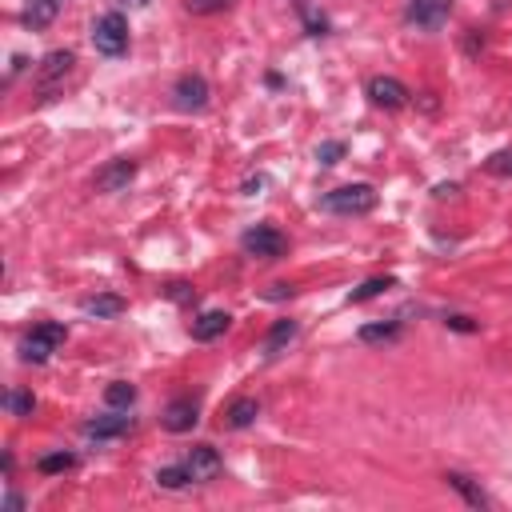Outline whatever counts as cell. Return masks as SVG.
<instances>
[{
    "mask_svg": "<svg viewBox=\"0 0 512 512\" xmlns=\"http://www.w3.org/2000/svg\"><path fill=\"white\" fill-rule=\"evenodd\" d=\"M168 296L180 300V304H184V300H196V292H192L188 284H168Z\"/></svg>",
    "mask_w": 512,
    "mask_h": 512,
    "instance_id": "83f0119b",
    "label": "cell"
},
{
    "mask_svg": "<svg viewBox=\"0 0 512 512\" xmlns=\"http://www.w3.org/2000/svg\"><path fill=\"white\" fill-rule=\"evenodd\" d=\"M484 168H488L492 176H512V148H508V152H492V156L484 160Z\"/></svg>",
    "mask_w": 512,
    "mask_h": 512,
    "instance_id": "484cf974",
    "label": "cell"
},
{
    "mask_svg": "<svg viewBox=\"0 0 512 512\" xmlns=\"http://www.w3.org/2000/svg\"><path fill=\"white\" fill-rule=\"evenodd\" d=\"M396 336H400L396 324H364V328H360V340H364V344H380V340H396Z\"/></svg>",
    "mask_w": 512,
    "mask_h": 512,
    "instance_id": "cb8c5ba5",
    "label": "cell"
},
{
    "mask_svg": "<svg viewBox=\"0 0 512 512\" xmlns=\"http://www.w3.org/2000/svg\"><path fill=\"white\" fill-rule=\"evenodd\" d=\"M92 48L100 56H124L128 52V20L124 12H104L92 24Z\"/></svg>",
    "mask_w": 512,
    "mask_h": 512,
    "instance_id": "7a4b0ae2",
    "label": "cell"
},
{
    "mask_svg": "<svg viewBox=\"0 0 512 512\" xmlns=\"http://www.w3.org/2000/svg\"><path fill=\"white\" fill-rule=\"evenodd\" d=\"M4 408H8L12 416H32L36 400H32V392H20V388H12V392L4 396Z\"/></svg>",
    "mask_w": 512,
    "mask_h": 512,
    "instance_id": "7402d4cb",
    "label": "cell"
},
{
    "mask_svg": "<svg viewBox=\"0 0 512 512\" xmlns=\"http://www.w3.org/2000/svg\"><path fill=\"white\" fill-rule=\"evenodd\" d=\"M388 288H396L392 276H372V280H364L360 288H352L344 300H348V304H360V300H372V296H380V292H388Z\"/></svg>",
    "mask_w": 512,
    "mask_h": 512,
    "instance_id": "ac0fdd59",
    "label": "cell"
},
{
    "mask_svg": "<svg viewBox=\"0 0 512 512\" xmlns=\"http://www.w3.org/2000/svg\"><path fill=\"white\" fill-rule=\"evenodd\" d=\"M64 4H68V0H28V4H24V24H28L32 32H40V28H48V24L64 12Z\"/></svg>",
    "mask_w": 512,
    "mask_h": 512,
    "instance_id": "4fadbf2b",
    "label": "cell"
},
{
    "mask_svg": "<svg viewBox=\"0 0 512 512\" xmlns=\"http://www.w3.org/2000/svg\"><path fill=\"white\" fill-rule=\"evenodd\" d=\"M236 0H184V8L192 12V16H212V12H224V8H232Z\"/></svg>",
    "mask_w": 512,
    "mask_h": 512,
    "instance_id": "d4e9b609",
    "label": "cell"
},
{
    "mask_svg": "<svg viewBox=\"0 0 512 512\" xmlns=\"http://www.w3.org/2000/svg\"><path fill=\"white\" fill-rule=\"evenodd\" d=\"M72 64H76V56H72L68 48L48 52V56L40 60V68H36V96H40V100H48V96L64 84V76L72 72Z\"/></svg>",
    "mask_w": 512,
    "mask_h": 512,
    "instance_id": "5b68a950",
    "label": "cell"
},
{
    "mask_svg": "<svg viewBox=\"0 0 512 512\" xmlns=\"http://www.w3.org/2000/svg\"><path fill=\"white\" fill-rule=\"evenodd\" d=\"M132 176H136V160H112L108 168L96 172V188L100 192H120Z\"/></svg>",
    "mask_w": 512,
    "mask_h": 512,
    "instance_id": "7c38bea8",
    "label": "cell"
},
{
    "mask_svg": "<svg viewBox=\"0 0 512 512\" xmlns=\"http://www.w3.org/2000/svg\"><path fill=\"white\" fill-rule=\"evenodd\" d=\"M104 400H108L112 408H128V404L136 400V388H132V384H124V380H116V384H108V388H104Z\"/></svg>",
    "mask_w": 512,
    "mask_h": 512,
    "instance_id": "44dd1931",
    "label": "cell"
},
{
    "mask_svg": "<svg viewBox=\"0 0 512 512\" xmlns=\"http://www.w3.org/2000/svg\"><path fill=\"white\" fill-rule=\"evenodd\" d=\"M184 468H188L192 484L216 480V472H220V452H216L212 444H192V452L184 456Z\"/></svg>",
    "mask_w": 512,
    "mask_h": 512,
    "instance_id": "30bf717a",
    "label": "cell"
},
{
    "mask_svg": "<svg viewBox=\"0 0 512 512\" xmlns=\"http://www.w3.org/2000/svg\"><path fill=\"white\" fill-rule=\"evenodd\" d=\"M240 248H244L252 260H280V256L288 252V240H284V232H276L272 224H256V228H248V232L240 236Z\"/></svg>",
    "mask_w": 512,
    "mask_h": 512,
    "instance_id": "277c9868",
    "label": "cell"
},
{
    "mask_svg": "<svg viewBox=\"0 0 512 512\" xmlns=\"http://www.w3.org/2000/svg\"><path fill=\"white\" fill-rule=\"evenodd\" d=\"M320 208L336 212V216H364V212L376 208V188L372 184H340V188L324 192Z\"/></svg>",
    "mask_w": 512,
    "mask_h": 512,
    "instance_id": "6da1fadb",
    "label": "cell"
},
{
    "mask_svg": "<svg viewBox=\"0 0 512 512\" xmlns=\"http://www.w3.org/2000/svg\"><path fill=\"white\" fill-rule=\"evenodd\" d=\"M120 4H128V8H144L148 0H120Z\"/></svg>",
    "mask_w": 512,
    "mask_h": 512,
    "instance_id": "4dcf8cb0",
    "label": "cell"
},
{
    "mask_svg": "<svg viewBox=\"0 0 512 512\" xmlns=\"http://www.w3.org/2000/svg\"><path fill=\"white\" fill-rule=\"evenodd\" d=\"M196 420H200V404H196L192 396H176V400H168L164 412H160V424H164L168 432H188Z\"/></svg>",
    "mask_w": 512,
    "mask_h": 512,
    "instance_id": "9c48e42d",
    "label": "cell"
},
{
    "mask_svg": "<svg viewBox=\"0 0 512 512\" xmlns=\"http://www.w3.org/2000/svg\"><path fill=\"white\" fill-rule=\"evenodd\" d=\"M64 336H68V328H64V324L44 320V324H36V328L20 340V356H24L28 364H44V360L64 344Z\"/></svg>",
    "mask_w": 512,
    "mask_h": 512,
    "instance_id": "3957f363",
    "label": "cell"
},
{
    "mask_svg": "<svg viewBox=\"0 0 512 512\" xmlns=\"http://www.w3.org/2000/svg\"><path fill=\"white\" fill-rule=\"evenodd\" d=\"M364 92H368V100H372L376 108H404L408 96H412L396 76H372Z\"/></svg>",
    "mask_w": 512,
    "mask_h": 512,
    "instance_id": "ba28073f",
    "label": "cell"
},
{
    "mask_svg": "<svg viewBox=\"0 0 512 512\" xmlns=\"http://www.w3.org/2000/svg\"><path fill=\"white\" fill-rule=\"evenodd\" d=\"M20 504H24V500H20L16 492H8V500H4V508H8V512H20Z\"/></svg>",
    "mask_w": 512,
    "mask_h": 512,
    "instance_id": "f546056e",
    "label": "cell"
},
{
    "mask_svg": "<svg viewBox=\"0 0 512 512\" xmlns=\"http://www.w3.org/2000/svg\"><path fill=\"white\" fill-rule=\"evenodd\" d=\"M296 332H300V328H296V320H276V324H272V332L264 336V348H260V352H264L268 360H272V356H280V352H284V344H292V340H296Z\"/></svg>",
    "mask_w": 512,
    "mask_h": 512,
    "instance_id": "2e32d148",
    "label": "cell"
},
{
    "mask_svg": "<svg viewBox=\"0 0 512 512\" xmlns=\"http://www.w3.org/2000/svg\"><path fill=\"white\" fill-rule=\"evenodd\" d=\"M156 484H160V488H172V492H176V488L192 484V476H188V468H184V464H172V468H160V472H156Z\"/></svg>",
    "mask_w": 512,
    "mask_h": 512,
    "instance_id": "ffe728a7",
    "label": "cell"
},
{
    "mask_svg": "<svg viewBox=\"0 0 512 512\" xmlns=\"http://www.w3.org/2000/svg\"><path fill=\"white\" fill-rule=\"evenodd\" d=\"M208 96H212V88H208V80H204L200 72H184V76L172 84V104H176L180 112H200V108L208 104Z\"/></svg>",
    "mask_w": 512,
    "mask_h": 512,
    "instance_id": "52a82bcc",
    "label": "cell"
},
{
    "mask_svg": "<svg viewBox=\"0 0 512 512\" xmlns=\"http://www.w3.org/2000/svg\"><path fill=\"white\" fill-rule=\"evenodd\" d=\"M72 464H76L72 452H52V456H40V460H36V468H40L44 476H52V472H68Z\"/></svg>",
    "mask_w": 512,
    "mask_h": 512,
    "instance_id": "603a6c76",
    "label": "cell"
},
{
    "mask_svg": "<svg viewBox=\"0 0 512 512\" xmlns=\"http://www.w3.org/2000/svg\"><path fill=\"white\" fill-rule=\"evenodd\" d=\"M84 312L88 316H120L124 312V300L120 296H112V292H104V296H92V300H84Z\"/></svg>",
    "mask_w": 512,
    "mask_h": 512,
    "instance_id": "d6986e66",
    "label": "cell"
},
{
    "mask_svg": "<svg viewBox=\"0 0 512 512\" xmlns=\"http://www.w3.org/2000/svg\"><path fill=\"white\" fill-rule=\"evenodd\" d=\"M340 156H344V144H340V140H324V144L316 148V160H320V164H340Z\"/></svg>",
    "mask_w": 512,
    "mask_h": 512,
    "instance_id": "4316f807",
    "label": "cell"
},
{
    "mask_svg": "<svg viewBox=\"0 0 512 512\" xmlns=\"http://www.w3.org/2000/svg\"><path fill=\"white\" fill-rule=\"evenodd\" d=\"M132 428V416L128 412H112V416H96L84 424V436L92 440H112V436H124Z\"/></svg>",
    "mask_w": 512,
    "mask_h": 512,
    "instance_id": "8fae6325",
    "label": "cell"
},
{
    "mask_svg": "<svg viewBox=\"0 0 512 512\" xmlns=\"http://www.w3.org/2000/svg\"><path fill=\"white\" fill-rule=\"evenodd\" d=\"M448 16H452V0H408V8H404V20L420 32L444 28Z\"/></svg>",
    "mask_w": 512,
    "mask_h": 512,
    "instance_id": "8992f818",
    "label": "cell"
},
{
    "mask_svg": "<svg viewBox=\"0 0 512 512\" xmlns=\"http://www.w3.org/2000/svg\"><path fill=\"white\" fill-rule=\"evenodd\" d=\"M444 480H448V488H456V492H460V496H464L472 508H488V504H492V500H488V496H484V492H480V488H476L468 476H460V472H448Z\"/></svg>",
    "mask_w": 512,
    "mask_h": 512,
    "instance_id": "e0dca14e",
    "label": "cell"
},
{
    "mask_svg": "<svg viewBox=\"0 0 512 512\" xmlns=\"http://www.w3.org/2000/svg\"><path fill=\"white\" fill-rule=\"evenodd\" d=\"M228 324H232L228 312H204V316L192 320V340H216V336L228 332Z\"/></svg>",
    "mask_w": 512,
    "mask_h": 512,
    "instance_id": "5bb4252c",
    "label": "cell"
},
{
    "mask_svg": "<svg viewBox=\"0 0 512 512\" xmlns=\"http://www.w3.org/2000/svg\"><path fill=\"white\" fill-rule=\"evenodd\" d=\"M256 416H260V404H256L252 396H236V400L224 408V428H248Z\"/></svg>",
    "mask_w": 512,
    "mask_h": 512,
    "instance_id": "9a60e30c",
    "label": "cell"
},
{
    "mask_svg": "<svg viewBox=\"0 0 512 512\" xmlns=\"http://www.w3.org/2000/svg\"><path fill=\"white\" fill-rule=\"evenodd\" d=\"M296 288H288V284H272V292H268V300H284V296H292Z\"/></svg>",
    "mask_w": 512,
    "mask_h": 512,
    "instance_id": "f1b7e54d",
    "label": "cell"
}]
</instances>
